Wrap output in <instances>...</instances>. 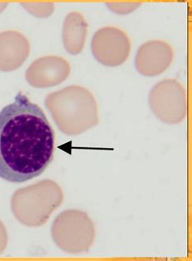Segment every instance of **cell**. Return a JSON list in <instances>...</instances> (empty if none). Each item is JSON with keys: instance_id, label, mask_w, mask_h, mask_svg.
<instances>
[{"instance_id": "cell-3", "label": "cell", "mask_w": 192, "mask_h": 261, "mask_svg": "<svg viewBox=\"0 0 192 261\" xmlns=\"http://www.w3.org/2000/svg\"><path fill=\"white\" fill-rule=\"evenodd\" d=\"M8 244V236L6 230L1 221H0V254L2 253L4 249L6 248Z\"/></svg>"}, {"instance_id": "cell-1", "label": "cell", "mask_w": 192, "mask_h": 261, "mask_svg": "<svg viewBox=\"0 0 192 261\" xmlns=\"http://www.w3.org/2000/svg\"><path fill=\"white\" fill-rule=\"evenodd\" d=\"M55 134L43 110L21 92L0 112V178L24 183L53 161Z\"/></svg>"}, {"instance_id": "cell-2", "label": "cell", "mask_w": 192, "mask_h": 261, "mask_svg": "<svg viewBox=\"0 0 192 261\" xmlns=\"http://www.w3.org/2000/svg\"><path fill=\"white\" fill-rule=\"evenodd\" d=\"M47 180L25 188L16 192L12 199L14 215L23 224L29 226L43 225L51 213L62 204L63 196L59 186L45 193L55 185L53 181L48 190H45Z\"/></svg>"}]
</instances>
